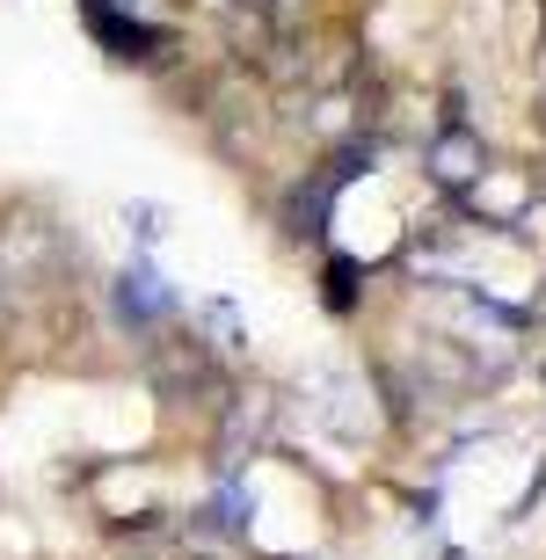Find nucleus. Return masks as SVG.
<instances>
[{"mask_svg":"<svg viewBox=\"0 0 546 560\" xmlns=\"http://www.w3.org/2000/svg\"><path fill=\"white\" fill-rule=\"evenodd\" d=\"M444 560H466V553H444Z\"/></svg>","mask_w":546,"mask_h":560,"instance_id":"obj_2","label":"nucleus"},{"mask_svg":"<svg viewBox=\"0 0 546 560\" xmlns=\"http://www.w3.org/2000/svg\"><path fill=\"white\" fill-rule=\"evenodd\" d=\"M189 560H226V553H189Z\"/></svg>","mask_w":546,"mask_h":560,"instance_id":"obj_1","label":"nucleus"}]
</instances>
